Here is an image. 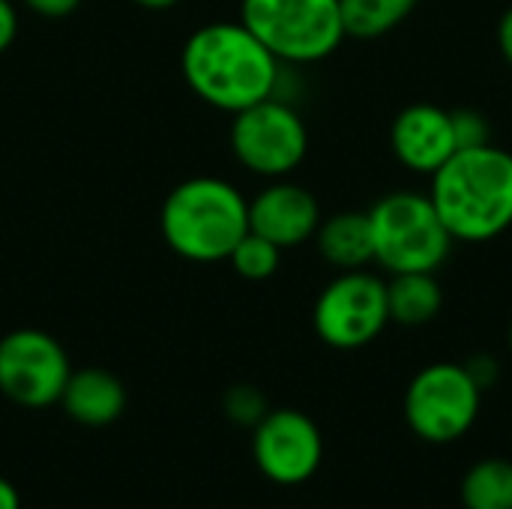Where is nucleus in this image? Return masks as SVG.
Here are the masks:
<instances>
[{
	"instance_id": "obj_1",
	"label": "nucleus",
	"mask_w": 512,
	"mask_h": 509,
	"mask_svg": "<svg viewBox=\"0 0 512 509\" xmlns=\"http://www.w3.org/2000/svg\"><path fill=\"white\" fill-rule=\"evenodd\" d=\"M180 72L201 102L237 114L276 96L282 63L243 21H210L186 39Z\"/></svg>"
},
{
	"instance_id": "obj_2",
	"label": "nucleus",
	"mask_w": 512,
	"mask_h": 509,
	"mask_svg": "<svg viewBox=\"0 0 512 509\" xmlns=\"http://www.w3.org/2000/svg\"><path fill=\"white\" fill-rule=\"evenodd\" d=\"M429 198L456 243H486L512 228V153L495 144L456 150L435 174Z\"/></svg>"
},
{
	"instance_id": "obj_3",
	"label": "nucleus",
	"mask_w": 512,
	"mask_h": 509,
	"mask_svg": "<svg viewBox=\"0 0 512 509\" xmlns=\"http://www.w3.org/2000/svg\"><path fill=\"white\" fill-rule=\"evenodd\" d=\"M159 228L168 249L186 261H228L249 231V201L228 180L192 177L168 192Z\"/></svg>"
},
{
	"instance_id": "obj_4",
	"label": "nucleus",
	"mask_w": 512,
	"mask_h": 509,
	"mask_svg": "<svg viewBox=\"0 0 512 509\" xmlns=\"http://www.w3.org/2000/svg\"><path fill=\"white\" fill-rule=\"evenodd\" d=\"M366 213L372 225L375 264H381L390 276L438 273L447 264L456 240L444 228L429 195L411 189L390 192Z\"/></svg>"
},
{
	"instance_id": "obj_5",
	"label": "nucleus",
	"mask_w": 512,
	"mask_h": 509,
	"mask_svg": "<svg viewBox=\"0 0 512 509\" xmlns=\"http://www.w3.org/2000/svg\"><path fill=\"white\" fill-rule=\"evenodd\" d=\"M240 21L294 66L327 60L345 39L339 0H243Z\"/></svg>"
},
{
	"instance_id": "obj_6",
	"label": "nucleus",
	"mask_w": 512,
	"mask_h": 509,
	"mask_svg": "<svg viewBox=\"0 0 512 509\" xmlns=\"http://www.w3.org/2000/svg\"><path fill=\"white\" fill-rule=\"evenodd\" d=\"M483 408V390L465 363H432L420 369L405 390V423L426 444H453L465 438Z\"/></svg>"
},
{
	"instance_id": "obj_7",
	"label": "nucleus",
	"mask_w": 512,
	"mask_h": 509,
	"mask_svg": "<svg viewBox=\"0 0 512 509\" xmlns=\"http://www.w3.org/2000/svg\"><path fill=\"white\" fill-rule=\"evenodd\" d=\"M228 141L234 159L267 180L288 177L309 153V129L300 111L279 96L237 111Z\"/></svg>"
},
{
	"instance_id": "obj_8",
	"label": "nucleus",
	"mask_w": 512,
	"mask_h": 509,
	"mask_svg": "<svg viewBox=\"0 0 512 509\" xmlns=\"http://www.w3.org/2000/svg\"><path fill=\"white\" fill-rule=\"evenodd\" d=\"M390 324L387 282L369 270H345L315 300L312 327L318 339L336 351L372 345Z\"/></svg>"
},
{
	"instance_id": "obj_9",
	"label": "nucleus",
	"mask_w": 512,
	"mask_h": 509,
	"mask_svg": "<svg viewBox=\"0 0 512 509\" xmlns=\"http://www.w3.org/2000/svg\"><path fill=\"white\" fill-rule=\"evenodd\" d=\"M72 375L63 345L36 327L12 330L0 339V393L21 408H48Z\"/></svg>"
},
{
	"instance_id": "obj_10",
	"label": "nucleus",
	"mask_w": 512,
	"mask_h": 509,
	"mask_svg": "<svg viewBox=\"0 0 512 509\" xmlns=\"http://www.w3.org/2000/svg\"><path fill=\"white\" fill-rule=\"evenodd\" d=\"M252 459L270 483L300 486L312 480L324 462L321 429L303 411H267L252 429Z\"/></svg>"
},
{
	"instance_id": "obj_11",
	"label": "nucleus",
	"mask_w": 512,
	"mask_h": 509,
	"mask_svg": "<svg viewBox=\"0 0 512 509\" xmlns=\"http://www.w3.org/2000/svg\"><path fill=\"white\" fill-rule=\"evenodd\" d=\"M318 225H321L318 198L306 186L291 183L285 177L273 180L249 201V231L267 237L282 252L309 243Z\"/></svg>"
},
{
	"instance_id": "obj_12",
	"label": "nucleus",
	"mask_w": 512,
	"mask_h": 509,
	"mask_svg": "<svg viewBox=\"0 0 512 509\" xmlns=\"http://www.w3.org/2000/svg\"><path fill=\"white\" fill-rule=\"evenodd\" d=\"M390 150L408 171L432 177L459 150L450 111L432 102L402 108L390 123Z\"/></svg>"
},
{
	"instance_id": "obj_13",
	"label": "nucleus",
	"mask_w": 512,
	"mask_h": 509,
	"mask_svg": "<svg viewBox=\"0 0 512 509\" xmlns=\"http://www.w3.org/2000/svg\"><path fill=\"white\" fill-rule=\"evenodd\" d=\"M57 405H63V411L75 423L87 429H105L117 423L120 414L126 411V387L108 369H96V366L75 369Z\"/></svg>"
},
{
	"instance_id": "obj_14",
	"label": "nucleus",
	"mask_w": 512,
	"mask_h": 509,
	"mask_svg": "<svg viewBox=\"0 0 512 509\" xmlns=\"http://www.w3.org/2000/svg\"><path fill=\"white\" fill-rule=\"evenodd\" d=\"M312 240H315L321 258L330 267H336L339 273H345V270H366L375 261L369 213H360V210L333 213V216L321 219V225H318Z\"/></svg>"
},
{
	"instance_id": "obj_15",
	"label": "nucleus",
	"mask_w": 512,
	"mask_h": 509,
	"mask_svg": "<svg viewBox=\"0 0 512 509\" xmlns=\"http://www.w3.org/2000/svg\"><path fill=\"white\" fill-rule=\"evenodd\" d=\"M444 306V288L438 273H396L387 282L390 321L402 327H423L438 318Z\"/></svg>"
},
{
	"instance_id": "obj_16",
	"label": "nucleus",
	"mask_w": 512,
	"mask_h": 509,
	"mask_svg": "<svg viewBox=\"0 0 512 509\" xmlns=\"http://www.w3.org/2000/svg\"><path fill=\"white\" fill-rule=\"evenodd\" d=\"M465 509H512V462L480 459L468 468L459 486Z\"/></svg>"
},
{
	"instance_id": "obj_17",
	"label": "nucleus",
	"mask_w": 512,
	"mask_h": 509,
	"mask_svg": "<svg viewBox=\"0 0 512 509\" xmlns=\"http://www.w3.org/2000/svg\"><path fill=\"white\" fill-rule=\"evenodd\" d=\"M420 0H339L345 36L354 39H378L396 30Z\"/></svg>"
},
{
	"instance_id": "obj_18",
	"label": "nucleus",
	"mask_w": 512,
	"mask_h": 509,
	"mask_svg": "<svg viewBox=\"0 0 512 509\" xmlns=\"http://www.w3.org/2000/svg\"><path fill=\"white\" fill-rule=\"evenodd\" d=\"M279 261H282V249L255 231H246V237L228 255V264L234 267V273L249 279V282L270 279L279 270Z\"/></svg>"
},
{
	"instance_id": "obj_19",
	"label": "nucleus",
	"mask_w": 512,
	"mask_h": 509,
	"mask_svg": "<svg viewBox=\"0 0 512 509\" xmlns=\"http://www.w3.org/2000/svg\"><path fill=\"white\" fill-rule=\"evenodd\" d=\"M267 411H270V408H267L264 393H261L258 387H252V384H237V387H231V390L225 393V417H228L231 423H237V426L255 429V426L264 420Z\"/></svg>"
},
{
	"instance_id": "obj_20",
	"label": "nucleus",
	"mask_w": 512,
	"mask_h": 509,
	"mask_svg": "<svg viewBox=\"0 0 512 509\" xmlns=\"http://www.w3.org/2000/svg\"><path fill=\"white\" fill-rule=\"evenodd\" d=\"M450 117H453V135H456V147L459 150L492 144V126H489V120L480 111L459 108V111H450Z\"/></svg>"
},
{
	"instance_id": "obj_21",
	"label": "nucleus",
	"mask_w": 512,
	"mask_h": 509,
	"mask_svg": "<svg viewBox=\"0 0 512 509\" xmlns=\"http://www.w3.org/2000/svg\"><path fill=\"white\" fill-rule=\"evenodd\" d=\"M465 369L471 372V378L480 384V390L486 393L495 381H498V360L489 357V354H477L465 363Z\"/></svg>"
},
{
	"instance_id": "obj_22",
	"label": "nucleus",
	"mask_w": 512,
	"mask_h": 509,
	"mask_svg": "<svg viewBox=\"0 0 512 509\" xmlns=\"http://www.w3.org/2000/svg\"><path fill=\"white\" fill-rule=\"evenodd\" d=\"M24 6L45 18H66L81 6V0H24Z\"/></svg>"
},
{
	"instance_id": "obj_23",
	"label": "nucleus",
	"mask_w": 512,
	"mask_h": 509,
	"mask_svg": "<svg viewBox=\"0 0 512 509\" xmlns=\"http://www.w3.org/2000/svg\"><path fill=\"white\" fill-rule=\"evenodd\" d=\"M18 36V12L12 0H0V54L15 42Z\"/></svg>"
},
{
	"instance_id": "obj_24",
	"label": "nucleus",
	"mask_w": 512,
	"mask_h": 509,
	"mask_svg": "<svg viewBox=\"0 0 512 509\" xmlns=\"http://www.w3.org/2000/svg\"><path fill=\"white\" fill-rule=\"evenodd\" d=\"M498 48H501L504 60L510 63L512 69V6L501 15V21H498Z\"/></svg>"
},
{
	"instance_id": "obj_25",
	"label": "nucleus",
	"mask_w": 512,
	"mask_h": 509,
	"mask_svg": "<svg viewBox=\"0 0 512 509\" xmlns=\"http://www.w3.org/2000/svg\"><path fill=\"white\" fill-rule=\"evenodd\" d=\"M0 509H21V495H18V489H15L9 480H3V477H0Z\"/></svg>"
},
{
	"instance_id": "obj_26",
	"label": "nucleus",
	"mask_w": 512,
	"mask_h": 509,
	"mask_svg": "<svg viewBox=\"0 0 512 509\" xmlns=\"http://www.w3.org/2000/svg\"><path fill=\"white\" fill-rule=\"evenodd\" d=\"M138 6H144V9H171V6H177L180 0H135Z\"/></svg>"
},
{
	"instance_id": "obj_27",
	"label": "nucleus",
	"mask_w": 512,
	"mask_h": 509,
	"mask_svg": "<svg viewBox=\"0 0 512 509\" xmlns=\"http://www.w3.org/2000/svg\"><path fill=\"white\" fill-rule=\"evenodd\" d=\"M507 342H510V351H512V324H510V333H507Z\"/></svg>"
}]
</instances>
